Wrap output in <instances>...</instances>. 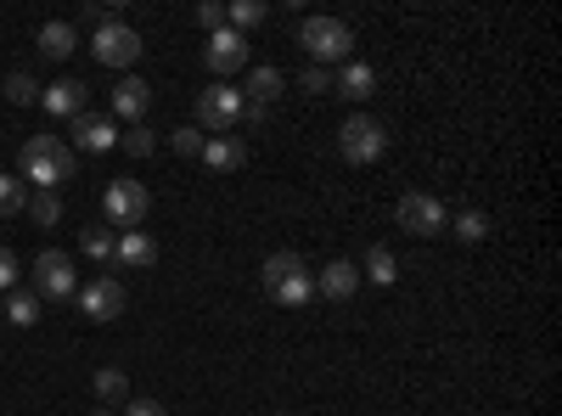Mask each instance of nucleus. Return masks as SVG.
I'll return each mask as SVG.
<instances>
[{
  "label": "nucleus",
  "instance_id": "cd10ccee",
  "mask_svg": "<svg viewBox=\"0 0 562 416\" xmlns=\"http://www.w3.org/2000/svg\"><path fill=\"white\" fill-rule=\"evenodd\" d=\"M7 102H18V108H34L40 102V85H34V74H7Z\"/></svg>",
  "mask_w": 562,
  "mask_h": 416
},
{
  "label": "nucleus",
  "instance_id": "393cba45",
  "mask_svg": "<svg viewBox=\"0 0 562 416\" xmlns=\"http://www.w3.org/2000/svg\"><path fill=\"white\" fill-rule=\"evenodd\" d=\"M23 214H29L34 225H57V220H63V198H57V192H34Z\"/></svg>",
  "mask_w": 562,
  "mask_h": 416
},
{
  "label": "nucleus",
  "instance_id": "4be33fe9",
  "mask_svg": "<svg viewBox=\"0 0 562 416\" xmlns=\"http://www.w3.org/2000/svg\"><path fill=\"white\" fill-rule=\"evenodd\" d=\"M23 209H29V187H23L18 175H0V220H12Z\"/></svg>",
  "mask_w": 562,
  "mask_h": 416
},
{
  "label": "nucleus",
  "instance_id": "72a5a7b5",
  "mask_svg": "<svg viewBox=\"0 0 562 416\" xmlns=\"http://www.w3.org/2000/svg\"><path fill=\"white\" fill-rule=\"evenodd\" d=\"M18 288V254L12 248H0V293Z\"/></svg>",
  "mask_w": 562,
  "mask_h": 416
},
{
  "label": "nucleus",
  "instance_id": "f704fd0d",
  "mask_svg": "<svg viewBox=\"0 0 562 416\" xmlns=\"http://www.w3.org/2000/svg\"><path fill=\"white\" fill-rule=\"evenodd\" d=\"M304 90H310V97H321V90H333V74H326V68H304Z\"/></svg>",
  "mask_w": 562,
  "mask_h": 416
},
{
  "label": "nucleus",
  "instance_id": "412c9836",
  "mask_svg": "<svg viewBox=\"0 0 562 416\" xmlns=\"http://www.w3.org/2000/svg\"><path fill=\"white\" fill-rule=\"evenodd\" d=\"M97 400L102 405H124L130 400V378L119 372V366H102V372H97Z\"/></svg>",
  "mask_w": 562,
  "mask_h": 416
},
{
  "label": "nucleus",
  "instance_id": "dca6fc26",
  "mask_svg": "<svg viewBox=\"0 0 562 416\" xmlns=\"http://www.w3.org/2000/svg\"><path fill=\"white\" fill-rule=\"evenodd\" d=\"M40 102H45V113H57V119H79L85 113V85L79 79H57V85L40 90Z\"/></svg>",
  "mask_w": 562,
  "mask_h": 416
},
{
  "label": "nucleus",
  "instance_id": "c85d7f7f",
  "mask_svg": "<svg viewBox=\"0 0 562 416\" xmlns=\"http://www.w3.org/2000/svg\"><path fill=\"white\" fill-rule=\"evenodd\" d=\"M7 321H12V327H34V321H40V299L34 293H12L7 299Z\"/></svg>",
  "mask_w": 562,
  "mask_h": 416
},
{
  "label": "nucleus",
  "instance_id": "f257e3e1",
  "mask_svg": "<svg viewBox=\"0 0 562 416\" xmlns=\"http://www.w3.org/2000/svg\"><path fill=\"white\" fill-rule=\"evenodd\" d=\"M18 180L34 192H57L63 180H74V147L63 142V135H29L23 153H18Z\"/></svg>",
  "mask_w": 562,
  "mask_h": 416
},
{
  "label": "nucleus",
  "instance_id": "4468645a",
  "mask_svg": "<svg viewBox=\"0 0 562 416\" xmlns=\"http://www.w3.org/2000/svg\"><path fill=\"white\" fill-rule=\"evenodd\" d=\"M355 288H360V265H349V259H333V265L315 276V293H321V299H333V304L355 299Z\"/></svg>",
  "mask_w": 562,
  "mask_h": 416
},
{
  "label": "nucleus",
  "instance_id": "0eeeda50",
  "mask_svg": "<svg viewBox=\"0 0 562 416\" xmlns=\"http://www.w3.org/2000/svg\"><path fill=\"white\" fill-rule=\"evenodd\" d=\"M102 209H108V220H113V225L135 231L140 220H147L153 198H147V187H140V180H108V192H102Z\"/></svg>",
  "mask_w": 562,
  "mask_h": 416
},
{
  "label": "nucleus",
  "instance_id": "2f4dec72",
  "mask_svg": "<svg viewBox=\"0 0 562 416\" xmlns=\"http://www.w3.org/2000/svg\"><path fill=\"white\" fill-rule=\"evenodd\" d=\"M79 18H85V23H90V29H113V23H124V18H119V12H113V7H85V12H79Z\"/></svg>",
  "mask_w": 562,
  "mask_h": 416
},
{
  "label": "nucleus",
  "instance_id": "c756f323",
  "mask_svg": "<svg viewBox=\"0 0 562 416\" xmlns=\"http://www.w3.org/2000/svg\"><path fill=\"white\" fill-rule=\"evenodd\" d=\"M203 142H209V135H203L198 124H180V130L169 135V147H175L180 158H203Z\"/></svg>",
  "mask_w": 562,
  "mask_h": 416
},
{
  "label": "nucleus",
  "instance_id": "9d476101",
  "mask_svg": "<svg viewBox=\"0 0 562 416\" xmlns=\"http://www.w3.org/2000/svg\"><path fill=\"white\" fill-rule=\"evenodd\" d=\"M79 310L90 321H119L124 315V282H119V276H97V282H85L79 288Z\"/></svg>",
  "mask_w": 562,
  "mask_h": 416
},
{
  "label": "nucleus",
  "instance_id": "f03ea898",
  "mask_svg": "<svg viewBox=\"0 0 562 416\" xmlns=\"http://www.w3.org/2000/svg\"><path fill=\"white\" fill-rule=\"evenodd\" d=\"M299 52H310L315 68H321V63H349L355 29H349L344 18H304V23H299Z\"/></svg>",
  "mask_w": 562,
  "mask_h": 416
},
{
  "label": "nucleus",
  "instance_id": "9b49d317",
  "mask_svg": "<svg viewBox=\"0 0 562 416\" xmlns=\"http://www.w3.org/2000/svg\"><path fill=\"white\" fill-rule=\"evenodd\" d=\"M147 108H153V85L135 79V74H124V79L113 85V113H108V119H113V124H119V119L135 124V119H147Z\"/></svg>",
  "mask_w": 562,
  "mask_h": 416
},
{
  "label": "nucleus",
  "instance_id": "a211bd4d",
  "mask_svg": "<svg viewBox=\"0 0 562 416\" xmlns=\"http://www.w3.org/2000/svg\"><path fill=\"white\" fill-rule=\"evenodd\" d=\"M270 299H276V304H288V310L310 304V299H315V276H310V270H293V276H281V282L270 288Z\"/></svg>",
  "mask_w": 562,
  "mask_h": 416
},
{
  "label": "nucleus",
  "instance_id": "7c9ffc66",
  "mask_svg": "<svg viewBox=\"0 0 562 416\" xmlns=\"http://www.w3.org/2000/svg\"><path fill=\"white\" fill-rule=\"evenodd\" d=\"M225 23H237V34L259 29L265 23V0H237V7H225Z\"/></svg>",
  "mask_w": 562,
  "mask_h": 416
},
{
  "label": "nucleus",
  "instance_id": "a878e982",
  "mask_svg": "<svg viewBox=\"0 0 562 416\" xmlns=\"http://www.w3.org/2000/svg\"><path fill=\"white\" fill-rule=\"evenodd\" d=\"M366 276H371V282H383V288H394V276H400V259H394L389 248H371V254H366Z\"/></svg>",
  "mask_w": 562,
  "mask_h": 416
},
{
  "label": "nucleus",
  "instance_id": "bb28decb",
  "mask_svg": "<svg viewBox=\"0 0 562 416\" xmlns=\"http://www.w3.org/2000/svg\"><path fill=\"white\" fill-rule=\"evenodd\" d=\"M450 231H456L461 243H484V237H490V220H484L479 209H467V214H456V220H450Z\"/></svg>",
  "mask_w": 562,
  "mask_h": 416
},
{
  "label": "nucleus",
  "instance_id": "7ed1b4c3",
  "mask_svg": "<svg viewBox=\"0 0 562 416\" xmlns=\"http://www.w3.org/2000/svg\"><path fill=\"white\" fill-rule=\"evenodd\" d=\"M248 102H243V90H231V85H209L203 97H198V130L203 135H231L243 124Z\"/></svg>",
  "mask_w": 562,
  "mask_h": 416
},
{
  "label": "nucleus",
  "instance_id": "b1692460",
  "mask_svg": "<svg viewBox=\"0 0 562 416\" xmlns=\"http://www.w3.org/2000/svg\"><path fill=\"white\" fill-rule=\"evenodd\" d=\"M79 248H85V259L108 265V259H113V231H108V225H90L85 237H79Z\"/></svg>",
  "mask_w": 562,
  "mask_h": 416
},
{
  "label": "nucleus",
  "instance_id": "473e14b6",
  "mask_svg": "<svg viewBox=\"0 0 562 416\" xmlns=\"http://www.w3.org/2000/svg\"><path fill=\"white\" fill-rule=\"evenodd\" d=\"M198 23L214 34V29H225V7H220V0H203V7H198Z\"/></svg>",
  "mask_w": 562,
  "mask_h": 416
},
{
  "label": "nucleus",
  "instance_id": "f3484780",
  "mask_svg": "<svg viewBox=\"0 0 562 416\" xmlns=\"http://www.w3.org/2000/svg\"><path fill=\"white\" fill-rule=\"evenodd\" d=\"M333 90H344V97H349V102H366V97H371V90H378V68H366V63H355V57H349V63L338 68V79H333Z\"/></svg>",
  "mask_w": 562,
  "mask_h": 416
},
{
  "label": "nucleus",
  "instance_id": "aec40b11",
  "mask_svg": "<svg viewBox=\"0 0 562 416\" xmlns=\"http://www.w3.org/2000/svg\"><path fill=\"white\" fill-rule=\"evenodd\" d=\"M276 97H281V68L259 63V68L248 74V102H254V108H270Z\"/></svg>",
  "mask_w": 562,
  "mask_h": 416
},
{
  "label": "nucleus",
  "instance_id": "423d86ee",
  "mask_svg": "<svg viewBox=\"0 0 562 416\" xmlns=\"http://www.w3.org/2000/svg\"><path fill=\"white\" fill-rule=\"evenodd\" d=\"M394 220L411 231V237H439V231L450 225V209L439 198H428V192H405L400 209H394Z\"/></svg>",
  "mask_w": 562,
  "mask_h": 416
},
{
  "label": "nucleus",
  "instance_id": "39448f33",
  "mask_svg": "<svg viewBox=\"0 0 562 416\" xmlns=\"http://www.w3.org/2000/svg\"><path fill=\"white\" fill-rule=\"evenodd\" d=\"M74 293H79L74 259L57 254V248H45V254L34 259V299H74Z\"/></svg>",
  "mask_w": 562,
  "mask_h": 416
},
{
  "label": "nucleus",
  "instance_id": "20e7f679",
  "mask_svg": "<svg viewBox=\"0 0 562 416\" xmlns=\"http://www.w3.org/2000/svg\"><path fill=\"white\" fill-rule=\"evenodd\" d=\"M338 153H344L349 164H378V158L389 153V130L371 119V113H355V119H344V130H338Z\"/></svg>",
  "mask_w": 562,
  "mask_h": 416
},
{
  "label": "nucleus",
  "instance_id": "1a4fd4ad",
  "mask_svg": "<svg viewBox=\"0 0 562 416\" xmlns=\"http://www.w3.org/2000/svg\"><path fill=\"white\" fill-rule=\"evenodd\" d=\"M203 63L214 68V79L248 68V34H237V29H214L209 45H203Z\"/></svg>",
  "mask_w": 562,
  "mask_h": 416
},
{
  "label": "nucleus",
  "instance_id": "c9c22d12",
  "mask_svg": "<svg viewBox=\"0 0 562 416\" xmlns=\"http://www.w3.org/2000/svg\"><path fill=\"white\" fill-rule=\"evenodd\" d=\"M124 416H169V411H164L158 400H130V405H124Z\"/></svg>",
  "mask_w": 562,
  "mask_h": 416
},
{
  "label": "nucleus",
  "instance_id": "2eb2a0df",
  "mask_svg": "<svg viewBox=\"0 0 562 416\" xmlns=\"http://www.w3.org/2000/svg\"><path fill=\"white\" fill-rule=\"evenodd\" d=\"M113 265L147 270V265H158V243L147 237V231H124V237H113Z\"/></svg>",
  "mask_w": 562,
  "mask_h": 416
},
{
  "label": "nucleus",
  "instance_id": "6ab92c4d",
  "mask_svg": "<svg viewBox=\"0 0 562 416\" xmlns=\"http://www.w3.org/2000/svg\"><path fill=\"white\" fill-rule=\"evenodd\" d=\"M74 45H79V29H74V23H45V29H40V52L52 57V63L74 57Z\"/></svg>",
  "mask_w": 562,
  "mask_h": 416
},
{
  "label": "nucleus",
  "instance_id": "ddd939ff",
  "mask_svg": "<svg viewBox=\"0 0 562 416\" xmlns=\"http://www.w3.org/2000/svg\"><path fill=\"white\" fill-rule=\"evenodd\" d=\"M203 164L214 175H237L248 164V142H243V135H209V142H203Z\"/></svg>",
  "mask_w": 562,
  "mask_h": 416
},
{
  "label": "nucleus",
  "instance_id": "f8f14e48",
  "mask_svg": "<svg viewBox=\"0 0 562 416\" xmlns=\"http://www.w3.org/2000/svg\"><path fill=\"white\" fill-rule=\"evenodd\" d=\"M74 135H79V147H85V153H113L124 130H119L108 113H90V108H85V113L74 119Z\"/></svg>",
  "mask_w": 562,
  "mask_h": 416
},
{
  "label": "nucleus",
  "instance_id": "e433bc0d",
  "mask_svg": "<svg viewBox=\"0 0 562 416\" xmlns=\"http://www.w3.org/2000/svg\"><path fill=\"white\" fill-rule=\"evenodd\" d=\"M97 416H113V411H97Z\"/></svg>",
  "mask_w": 562,
  "mask_h": 416
},
{
  "label": "nucleus",
  "instance_id": "6e6552de",
  "mask_svg": "<svg viewBox=\"0 0 562 416\" xmlns=\"http://www.w3.org/2000/svg\"><path fill=\"white\" fill-rule=\"evenodd\" d=\"M90 52H97V63H102V68H119V74H130V63L140 57V34H135L130 23L97 29V40H90Z\"/></svg>",
  "mask_w": 562,
  "mask_h": 416
},
{
  "label": "nucleus",
  "instance_id": "5701e85b",
  "mask_svg": "<svg viewBox=\"0 0 562 416\" xmlns=\"http://www.w3.org/2000/svg\"><path fill=\"white\" fill-rule=\"evenodd\" d=\"M119 147H124L130 158H153V153H158V130L135 124V130H124V135H119Z\"/></svg>",
  "mask_w": 562,
  "mask_h": 416
}]
</instances>
